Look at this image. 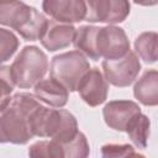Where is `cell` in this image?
<instances>
[{
	"label": "cell",
	"instance_id": "6da1fadb",
	"mask_svg": "<svg viewBox=\"0 0 158 158\" xmlns=\"http://www.w3.org/2000/svg\"><path fill=\"white\" fill-rule=\"evenodd\" d=\"M41 105L37 98L28 93H19L11 98L1 99L0 139L2 143L25 144L32 137L30 117Z\"/></svg>",
	"mask_w": 158,
	"mask_h": 158
},
{
	"label": "cell",
	"instance_id": "7a4b0ae2",
	"mask_svg": "<svg viewBox=\"0 0 158 158\" xmlns=\"http://www.w3.org/2000/svg\"><path fill=\"white\" fill-rule=\"evenodd\" d=\"M48 20L33 6L22 1H14L0 5V23L9 26L20 33L26 41L40 40Z\"/></svg>",
	"mask_w": 158,
	"mask_h": 158
},
{
	"label": "cell",
	"instance_id": "3957f363",
	"mask_svg": "<svg viewBox=\"0 0 158 158\" xmlns=\"http://www.w3.org/2000/svg\"><path fill=\"white\" fill-rule=\"evenodd\" d=\"M48 69L46 53L36 46H26L10 65V73L15 85L27 89L36 86Z\"/></svg>",
	"mask_w": 158,
	"mask_h": 158
},
{
	"label": "cell",
	"instance_id": "277c9868",
	"mask_svg": "<svg viewBox=\"0 0 158 158\" xmlns=\"http://www.w3.org/2000/svg\"><path fill=\"white\" fill-rule=\"evenodd\" d=\"M89 70L90 64L86 57L79 51H70L52 58L49 73L51 78L59 81L69 91H75Z\"/></svg>",
	"mask_w": 158,
	"mask_h": 158
},
{
	"label": "cell",
	"instance_id": "5b68a950",
	"mask_svg": "<svg viewBox=\"0 0 158 158\" xmlns=\"http://www.w3.org/2000/svg\"><path fill=\"white\" fill-rule=\"evenodd\" d=\"M96 51L105 60L123 58L130 52V41L126 32L117 26L99 27L96 35Z\"/></svg>",
	"mask_w": 158,
	"mask_h": 158
},
{
	"label": "cell",
	"instance_id": "8992f818",
	"mask_svg": "<svg viewBox=\"0 0 158 158\" xmlns=\"http://www.w3.org/2000/svg\"><path fill=\"white\" fill-rule=\"evenodd\" d=\"M102 70L107 83L114 86L125 88L131 85L141 70V63L137 54L130 51L123 58L116 60H104Z\"/></svg>",
	"mask_w": 158,
	"mask_h": 158
},
{
	"label": "cell",
	"instance_id": "52a82bcc",
	"mask_svg": "<svg viewBox=\"0 0 158 158\" xmlns=\"http://www.w3.org/2000/svg\"><path fill=\"white\" fill-rule=\"evenodd\" d=\"M88 22L118 23L126 20L130 14V2L126 0H89L86 1Z\"/></svg>",
	"mask_w": 158,
	"mask_h": 158
},
{
	"label": "cell",
	"instance_id": "ba28073f",
	"mask_svg": "<svg viewBox=\"0 0 158 158\" xmlns=\"http://www.w3.org/2000/svg\"><path fill=\"white\" fill-rule=\"evenodd\" d=\"M42 9L56 21L69 25L85 20L88 12L86 1L83 0H44Z\"/></svg>",
	"mask_w": 158,
	"mask_h": 158
},
{
	"label": "cell",
	"instance_id": "9c48e42d",
	"mask_svg": "<svg viewBox=\"0 0 158 158\" xmlns=\"http://www.w3.org/2000/svg\"><path fill=\"white\" fill-rule=\"evenodd\" d=\"M138 114H141V107L131 100H114L102 109L105 123L112 130L125 132L131 120Z\"/></svg>",
	"mask_w": 158,
	"mask_h": 158
},
{
	"label": "cell",
	"instance_id": "30bf717a",
	"mask_svg": "<svg viewBox=\"0 0 158 158\" xmlns=\"http://www.w3.org/2000/svg\"><path fill=\"white\" fill-rule=\"evenodd\" d=\"M78 91L80 98L91 107L101 105L109 93V84L98 68L90 69L81 79Z\"/></svg>",
	"mask_w": 158,
	"mask_h": 158
},
{
	"label": "cell",
	"instance_id": "8fae6325",
	"mask_svg": "<svg viewBox=\"0 0 158 158\" xmlns=\"http://www.w3.org/2000/svg\"><path fill=\"white\" fill-rule=\"evenodd\" d=\"M75 33L77 28L73 25L62 23L56 20H48L46 30L40 41L46 49H48L49 52H54L67 48L72 42H74Z\"/></svg>",
	"mask_w": 158,
	"mask_h": 158
},
{
	"label": "cell",
	"instance_id": "7c38bea8",
	"mask_svg": "<svg viewBox=\"0 0 158 158\" xmlns=\"http://www.w3.org/2000/svg\"><path fill=\"white\" fill-rule=\"evenodd\" d=\"M35 95L40 101L52 107H63L68 101L69 90L56 79L48 78L35 86Z\"/></svg>",
	"mask_w": 158,
	"mask_h": 158
},
{
	"label": "cell",
	"instance_id": "4fadbf2b",
	"mask_svg": "<svg viewBox=\"0 0 158 158\" xmlns=\"http://www.w3.org/2000/svg\"><path fill=\"white\" fill-rule=\"evenodd\" d=\"M133 95L146 106L158 105V72L153 69L144 72L135 84Z\"/></svg>",
	"mask_w": 158,
	"mask_h": 158
},
{
	"label": "cell",
	"instance_id": "5bb4252c",
	"mask_svg": "<svg viewBox=\"0 0 158 158\" xmlns=\"http://www.w3.org/2000/svg\"><path fill=\"white\" fill-rule=\"evenodd\" d=\"M99 27L96 26H80L77 28V33L74 37V47L77 51L81 52L85 57L90 59L99 60L100 56L96 51V35Z\"/></svg>",
	"mask_w": 158,
	"mask_h": 158
},
{
	"label": "cell",
	"instance_id": "9a60e30c",
	"mask_svg": "<svg viewBox=\"0 0 158 158\" xmlns=\"http://www.w3.org/2000/svg\"><path fill=\"white\" fill-rule=\"evenodd\" d=\"M135 49L146 63L158 60V33L143 32L135 40Z\"/></svg>",
	"mask_w": 158,
	"mask_h": 158
},
{
	"label": "cell",
	"instance_id": "2e32d148",
	"mask_svg": "<svg viewBox=\"0 0 158 158\" xmlns=\"http://www.w3.org/2000/svg\"><path fill=\"white\" fill-rule=\"evenodd\" d=\"M149 127H151L149 118L141 112L131 120V122L128 123V126L126 128V132L136 147L146 148L147 139L149 136Z\"/></svg>",
	"mask_w": 158,
	"mask_h": 158
},
{
	"label": "cell",
	"instance_id": "e0dca14e",
	"mask_svg": "<svg viewBox=\"0 0 158 158\" xmlns=\"http://www.w3.org/2000/svg\"><path fill=\"white\" fill-rule=\"evenodd\" d=\"M28 158H64L63 146L57 141H38L30 146Z\"/></svg>",
	"mask_w": 158,
	"mask_h": 158
},
{
	"label": "cell",
	"instance_id": "ac0fdd59",
	"mask_svg": "<svg viewBox=\"0 0 158 158\" xmlns=\"http://www.w3.org/2000/svg\"><path fill=\"white\" fill-rule=\"evenodd\" d=\"M64 151V158H88L90 153V147L84 133H79L72 141L62 144Z\"/></svg>",
	"mask_w": 158,
	"mask_h": 158
},
{
	"label": "cell",
	"instance_id": "d6986e66",
	"mask_svg": "<svg viewBox=\"0 0 158 158\" xmlns=\"http://www.w3.org/2000/svg\"><path fill=\"white\" fill-rule=\"evenodd\" d=\"M17 47H19L17 37L11 31L0 28V49H1L0 60L2 63L9 60L12 57V54L16 52Z\"/></svg>",
	"mask_w": 158,
	"mask_h": 158
},
{
	"label": "cell",
	"instance_id": "ffe728a7",
	"mask_svg": "<svg viewBox=\"0 0 158 158\" xmlns=\"http://www.w3.org/2000/svg\"><path fill=\"white\" fill-rule=\"evenodd\" d=\"M135 153V148L131 144H104L101 147L102 158H128Z\"/></svg>",
	"mask_w": 158,
	"mask_h": 158
},
{
	"label": "cell",
	"instance_id": "44dd1931",
	"mask_svg": "<svg viewBox=\"0 0 158 158\" xmlns=\"http://www.w3.org/2000/svg\"><path fill=\"white\" fill-rule=\"evenodd\" d=\"M0 79H1V99H5L6 95H9L15 86L14 79L10 73V67L2 65L0 68Z\"/></svg>",
	"mask_w": 158,
	"mask_h": 158
},
{
	"label": "cell",
	"instance_id": "7402d4cb",
	"mask_svg": "<svg viewBox=\"0 0 158 158\" xmlns=\"http://www.w3.org/2000/svg\"><path fill=\"white\" fill-rule=\"evenodd\" d=\"M128 158H146V157H144V156H142V154H138V153H136V152H135V153H133L132 156H130Z\"/></svg>",
	"mask_w": 158,
	"mask_h": 158
}]
</instances>
